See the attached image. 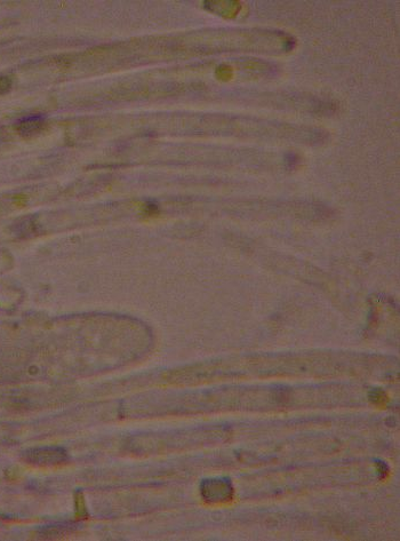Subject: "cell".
<instances>
[{
  "mask_svg": "<svg viewBox=\"0 0 400 541\" xmlns=\"http://www.w3.org/2000/svg\"><path fill=\"white\" fill-rule=\"evenodd\" d=\"M28 461L37 465H55L67 460V452L60 448H39L25 453Z\"/></svg>",
  "mask_w": 400,
  "mask_h": 541,
  "instance_id": "cell-1",
  "label": "cell"
},
{
  "mask_svg": "<svg viewBox=\"0 0 400 541\" xmlns=\"http://www.w3.org/2000/svg\"><path fill=\"white\" fill-rule=\"evenodd\" d=\"M44 122H45V119H44V117L42 115L25 117V118L21 119L20 122L16 124V130L20 132L22 135H31L42 129L44 125Z\"/></svg>",
  "mask_w": 400,
  "mask_h": 541,
  "instance_id": "cell-2",
  "label": "cell"
},
{
  "mask_svg": "<svg viewBox=\"0 0 400 541\" xmlns=\"http://www.w3.org/2000/svg\"><path fill=\"white\" fill-rule=\"evenodd\" d=\"M10 87H12V80L6 76H0V94L7 93Z\"/></svg>",
  "mask_w": 400,
  "mask_h": 541,
  "instance_id": "cell-3",
  "label": "cell"
}]
</instances>
